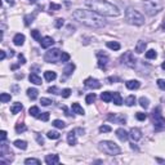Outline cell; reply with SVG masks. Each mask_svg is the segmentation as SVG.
<instances>
[{"label":"cell","instance_id":"1","mask_svg":"<svg viewBox=\"0 0 165 165\" xmlns=\"http://www.w3.org/2000/svg\"><path fill=\"white\" fill-rule=\"evenodd\" d=\"M72 17L76 21L81 22L82 25L92 28H102L106 26V22L103 17L93 10H84V9H76L72 13Z\"/></svg>","mask_w":165,"mask_h":165},{"label":"cell","instance_id":"2","mask_svg":"<svg viewBox=\"0 0 165 165\" xmlns=\"http://www.w3.org/2000/svg\"><path fill=\"white\" fill-rule=\"evenodd\" d=\"M85 5L90 8V10L98 13L101 15H107V17H116L120 14V10L116 5L106 1V0H87Z\"/></svg>","mask_w":165,"mask_h":165},{"label":"cell","instance_id":"3","mask_svg":"<svg viewBox=\"0 0 165 165\" xmlns=\"http://www.w3.org/2000/svg\"><path fill=\"white\" fill-rule=\"evenodd\" d=\"M125 18L129 23L135 26H141L144 23V17L142 13H139L137 9H133V8H128L125 12Z\"/></svg>","mask_w":165,"mask_h":165},{"label":"cell","instance_id":"4","mask_svg":"<svg viewBox=\"0 0 165 165\" xmlns=\"http://www.w3.org/2000/svg\"><path fill=\"white\" fill-rule=\"evenodd\" d=\"M99 150L103 151L106 155H110V156H116L121 152L120 147L112 141H103L99 143Z\"/></svg>","mask_w":165,"mask_h":165},{"label":"cell","instance_id":"5","mask_svg":"<svg viewBox=\"0 0 165 165\" xmlns=\"http://www.w3.org/2000/svg\"><path fill=\"white\" fill-rule=\"evenodd\" d=\"M143 7L146 9L147 14L154 15V14H157L162 9V3L161 0H144Z\"/></svg>","mask_w":165,"mask_h":165},{"label":"cell","instance_id":"6","mask_svg":"<svg viewBox=\"0 0 165 165\" xmlns=\"http://www.w3.org/2000/svg\"><path fill=\"white\" fill-rule=\"evenodd\" d=\"M152 123H154V126L156 130H160V129L165 128V119L162 117L161 108L160 107H156L152 111Z\"/></svg>","mask_w":165,"mask_h":165},{"label":"cell","instance_id":"7","mask_svg":"<svg viewBox=\"0 0 165 165\" xmlns=\"http://www.w3.org/2000/svg\"><path fill=\"white\" fill-rule=\"evenodd\" d=\"M61 54H62V52L59 50V49L54 48V49H50V50L46 52L45 56H44V59H45V62H48V63H56L57 61H59Z\"/></svg>","mask_w":165,"mask_h":165},{"label":"cell","instance_id":"8","mask_svg":"<svg viewBox=\"0 0 165 165\" xmlns=\"http://www.w3.org/2000/svg\"><path fill=\"white\" fill-rule=\"evenodd\" d=\"M120 61H121V63H124L125 66H128V67H130V68H133V67L135 66L137 59H135V57H134V54L131 53V52H125V53L121 56Z\"/></svg>","mask_w":165,"mask_h":165},{"label":"cell","instance_id":"9","mask_svg":"<svg viewBox=\"0 0 165 165\" xmlns=\"http://www.w3.org/2000/svg\"><path fill=\"white\" fill-rule=\"evenodd\" d=\"M84 84H85V87L90 88V89H99V88H101L99 80L94 79V77H88V79H85Z\"/></svg>","mask_w":165,"mask_h":165},{"label":"cell","instance_id":"10","mask_svg":"<svg viewBox=\"0 0 165 165\" xmlns=\"http://www.w3.org/2000/svg\"><path fill=\"white\" fill-rule=\"evenodd\" d=\"M97 58H98V66L105 70L108 63V56L102 53V52H97Z\"/></svg>","mask_w":165,"mask_h":165},{"label":"cell","instance_id":"11","mask_svg":"<svg viewBox=\"0 0 165 165\" xmlns=\"http://www.w3.org/2000/svg\"><path fill=\"white\" fill-rule=\"evenodd\" d=\"M129 137H130L134 142H137V141H139V139L142 138V131L139 130L138 128H131L130 133H129Z\"/></svg>","mask_w":165,"mask_h":165},{"label":"cell","instance_id":"12","mask_svg":"<svg viewBox=\"0 0 165 165\" xmlns=\"http://www.w3.org/2000/svg\"><path fill=\"white\" fill-rule=\"evenodd\" d=\"M53 44H54V40H53V38H50V36H45V38H43L40 41L41 48H44V49L50 48Z\"/></svg>","mask_w":165,"mask_h":165},{"label":"cell","instance_id":"13","mask_svg":"<svg viewBox=\"0 0 165 165\" xmlns=\"http://www.w3.org/2000/svg\"><path fill=\"white\" fill-rule=\"evenodd\" d=\"M45 162L48 165H54V164H58L59 162V156L56 154L53 155H46L45 156Z\"/></svg>","mask_w":165,"mask_h":165},{"label":"cell","instance_id":"14","mask_svg":"<svg viewBox=\"0 0 165 165\" xmlns=\"http://www.w3.org/2000/svg\"><path fill=\"white\" fill-rule=\"evenodd\" d=\"M108 120L115 121L117 124H125V116L124 115H108Z\"/></svg>","mask_w":165,"mask_h":165},{"label":"cell","instance_id":"15","mask_svg":"<svg viewBox=\"0 0 165 165\" xmlns=\"http://www.w3.org/2000/svg\"><path fill=\"white\" fill-rule=\"evenodd\" d=\"M13 43L17 46L23 45V43H25V35L23 34H15V36L13 38Z\"/></svg>","mask_w":165,"mask_h":165},{"label":"cell","instance_id":"16","mask_svg":"<svg viewBox=\"0 0 165 165\" xmlns=\"http://www.w3.org/2000/svg\"><path fill=\"white\" fill-rule=\"evenodd\" d=\"M116 135H117V138L120 139V141H126V139L129 138V134L126 133V130H124L123 128H119L117 130H116Z\"/></svg>","mask_w":165,"mask_h":165},{"label":"cell","instance_id":"17","mask_svg":"<svg viewBox=\"0 0 165 165\" xmlns=\"http://www.w3.org/2000/svg\"><path fill=\"white\" fill-rule=\"evenodd\" d=\"M67 142H68V144H71V146L76 144V131L75 130H71L67 134Z\"/></svg>","mask_w":165,"mask_h":165},{"label":"cell","instance_id":"18","mask_svg":"<svg viewBox=\"0 0 165 165\" xmlns=\"http://www.w3.org/2000/svg\"><path fill=\"white\" fill-rule=\"evenodd\" d=\"M125 85H126V88H128V89L134 90V89H138L141 84H139L138 80H129V81L125 82Z\"/></svg>","mask_w":165,"mask_h":165},{"label":"cell","instance_id":"19","mask_svg":"<svg viewBox=\"0 0 165 165\" xmlns=\"http://www.w3.org/2000/svg\"><path fill=\"white\" fill-rule=\"evenodd\" d=\"M146 46H147L146 41L139 40L138 43H137V45H135V52L137 53H143V52L146 50Z\"/></svg>","mask_w":165,"mask_h":165},{"label":"cell","instance_id":"20","mask_svg":"<svg viewBox=\"0 0 165 165\" xmlns=\"http://www.w3.org/2000/svg\"><path fill=\"white\" fill-rule=\"evenodd\" d=\"M71 108H72V111H74L75 113H77V115H84V113H85L84 108H82L79 103H72Z\"/></svg>","mask_w":165,"mask_h":165},{"label":"cell","instance_id":"21","mask_svg":"<svg viewBox=\"0 0 165 165\" xmlns=\"http://www.w3.org/2000/svg\"><path fill=\"white\" fill-rule=\"evenodd\" d=\"M112 101H113V103H115L116 106L123 105V98H121L120 93H117V92L112 93Z\"/></svg>","mask_w":165,"mask_h":165},{"label":"cell","instance_id":"22","mask_svg":"<svg viewBox=\"0 0 165 165\" xmlns=\"http://www.w3.org/2000/svg\"><path fill=\"white\" fill-rule=\"evenodd\" d=\"M44 77H45L46 81H53V80H56L57 74L54 71H45L44 72Z\"/></svg>","mask_w":165,"mask_h":165},{"label":"cell","instance_id":"23","mask_svg":"<svg viewBox=\"0 0 165 165\" xmlns=\"http://www.w3.org/2000/svg\"><path fill=\"white\" fill-rule=\"evenodd\" d=\"M27 95H28V98H31L32 101L36 99L38 95H39L38 89H35V88H28V89H27Z\"/></svg>","mask_w":165,"mask_h":165},{"label":"cell","instance_id":"24","mask_svg":"<svg viewBox=\"0 0 165 165\" xmlns=\"http://www.w3.org/2000/svg\"><path fill=\"white\" fill-rule=\"evenodd\" d=\"M22 108H23L22 103H19V102H15L14 105H13L12 107H10V112H12V113H14V115H15V113H18L21 110H22Z\"/></svg>","mask_w":165,"mask_h":165},{"label":"cell","instance_id":"25","mask_svg":"<svg viewBox=\"0 0 165 165\" xmlns=\"http://www.w3.org/2000/svg\"><path fill=\"white\" fill-rule=\"evenodd\" d=\"M28 79H30V81L32 82V84L35 85H41V79L36 74H31L30 76H28Z\"/></svg>","mask_w":165,"mask_h":165},{"label":"cell","instance_id":"26","mask_svg":"<svg viewBox=\"0 0 165 165\" xmlns=\"http://www.w3.org/2000/svg\"><path fill=\"white\" fill-rule=\"evenodd\" d=\"M14 144L17 148H21V150H26L27 148V142L26 141H21V139H17V141H14Z\"/></svg>","mask_w":165,"mask_h":165},{"label":"cell","instance_id":"27","mask_svg":"<svg viewBox=\"0 0 165 165\" xmlns=\"http://www.w3.org/2000/svg\"><path fill=\"white\" fill-rule=\"evenodd\" d=\"M101 99L105 101V102H111L112 101V93L111 92H103L101 94Z\"/></svg>","mask_w":165,"mask_h":165},{"label":"cell","instance_id":"28","mask_svg":"<svg viewBox=\"0 0 165 165\" xmlns=\"http://www.w3.org/2000/svg\"><path fill=\"white\" fill-rule=\"evenodd\" d=\"M74 70H75V64L74 63H68L66 67H64L63 72H64V75H66V76H70V75L74 72Z\"/></svg>","mask_w":165,"mask_h":165},{"label":"cell","instance_id":"29","mask_svg":"<svg viewBox=\"0 0 165 165\" xmlns=\"http://www.w3.org/2000/svg\"><path fill=\"white\" fill-rule=\"evenodd\" d=\"M25 25L26 26H30L31 23L34 22V19H35V13H32V14H27V15H25Z\"/></svg>","mask_w":165,"mask_h":165},{"label":"cell","instance_id":"30","mask_svg":"<svg viewBox=\"0 0 165 165\" xmlns=\"http://www.w3.org/2000/svg\"><path fill=\"white\" fill-rule=\"evenodd\" d=\"M28 113H30L31 116H34V117H39V113H40V111H39V107H36V106H32V107H30V110H28Z\"/></svg>","mask_w":165,"mask_h":165},{"label":"cell","instance_id":"31","mask_svg":"<svg viewBox=\"0 0 165 165\" xmlns=\"http://www.w3.org/2000/svg\"><path fill=\"white\" fill-rule=\"evenodd\" d=\"M46 137H48L49 139H58L59 137H61V134H59L58 131H56V130H50V131L46 133Z\"/></svg>","mask_w":165,"mask_h":165},{"label":"cell","instance_id":"32","mask_svg":"<svg viewBox=\"0 0 165 165\" xmlns=\"http://www.w3.org/2000/svg\"><path fill=\"white\" fill-rule=\"evenodd\" d=\"M107 46L112 50H119L120 49V44L117 41H107Z\"/></svg>","mask_w":165,"mask_h":165},{"label":"cell","instance_id":"33","mask_svg":"<svg viewBox=\"0 0 165 165\" xmlns=\"http://www.w3.org/2000/svg\"><path fill=\"white\" fill-rule=\"evenodd\" d=\"M139 105L146 110V108H148V106H150V101L147 99L146 97H141V98H139Z\"/></svg>","mask_w":165,"mask_h":165},{"label":"cell","instance_id":"34","mask_svg":"<svg viewBox=\"0 0 165 165\" xmlns=\"http://www.w3.org/2000/svg\"><path fill=\"white\" fill-rule=\"evenodd\" d=\"M52 124H53V126H56V128H58V129L66 128V123H64V121H62V120H54Z\"/></svg>","mask_w":165,"mask_h":165},{"label":"cell","instance_id":"35","mask_svg":"<svg viewBox=\"0 0 165 165\" xmlns=\"http://www.w3.org/2000/svg\"><path fill=\"white\" fill-rule=\"evenodd\" d=\"M10 99H12V95L8 94V93H1V94H0V101H1L3 103L9 102Z\"/></svg>","mask_w":165,"mask_h":165},{"label":"cell","instance_id":"36","mask_svg":"<svg viewBox=\"0 0 165 165\" xmlns=\"http://www.w3.org/2000/svg\"><path fill=\"white\" fill-rule=\"evenodd\" d=\"M40 160H38V159H34V157H28V159H26L25 160V164H27V165H30V164H35V165H40Z\"/></svg>","mask_w":165,"mask_h":165},{"label":"cell","instance_id":"37","mask_svg":"<svg viewBox=\"0 0 165 165\" xmlns=\"http://www.w3.org/2000/svg\"><path fill=\"white\" fill-rule=\"evenodd\" d=\"M156 52L154 50V49H150V50H147L146 52V58L147 59H154V58H156Z\"/></svg>","mask_w":165,"mask_h":165},{"label":"cell","instance_id":"38","mask_svg":"<svg viewBox=\"0 0 165 165\" xmlns=\"http://www.w3.org/2000/svg\"><path fill=\"white\" fill-rule=\"evenodd\" d=\"M31 36H32L36 41H39V43L41 41V35H40V32H39L38 30H32V31H31Z\"/></svg>","mask_w":165,"mask_h":165},{"label":"cell","instance_id":"39","mask_svg":"<svg viewBox=\"0 0 165 165\" xmlns=\"http://www.w3.org/2000/svg\"><path fill=\"white\" fill-rule=\"evenodd\" d=\"M94 101H95V94H94V93H90V94H88L87 98H85V102H87L88 105H92Z\"/></svg>","mask_w":165,"mask_h":165},{"label":"cell","instance_id":"40","mask_svg":"<svg viewBox=\"0 0 165 165\" xmlns=\"http://www.w3.org/2000/svg\"><path fill=\"white\" fill-rule=\"evenodd\" d=\"M125 105H126V106H133V105H135V97H134V95H129V97L125 99Z\"/></svg>","mask_w":165,"mask_h":165},{"label":"cell","instance_id":"41","mask_svg":"<svg viewBox=\"0 0 165 165\" xmlns=\"http://www.w3.org/2000/svg\"><path fill=\"white\" fill-rule=\"evenodd\" d=\"M26 125L25 124H22V123H19V124H17V125H15V131H17V133H23V131H26Z\"/></svg>","mask_w":165,"mask_h":165},{"label":"cell","instance_id":"42","mask_svg":"<svg viewBox=\"0 0 165 165\" xmlns=\"http://www.w3.org/2000/svg\"><path fill=\"white\" fill-rule=\"evenodd\" d=\"M63 25H64V19H63V18H57L56 22H54V26H56L57 28H61Z\"/></svg>","mask_w":165,"mask_h":165},{"label":"cell","instance_id":"43","mask_svg":"<svg viewBox=\"0 0 165 165\" xmlns=\"http://www.w3.org/2000/svg\"><path fill=\"white\" fill-rule=\"evenodd\" d=\"M48 92H49V93H53V94H61V93H62L57 87H50V88H48Z\"/></svg>","mask_w":165,"mask_h":165},{"label":"cell","instance_id":"44","mask_svg":"<svg viewBox=\"0 0 165 165\" xmlns=\"http://www.w3.org/2000/svg\"><path fill=\"white\" fill-rule=\"evenodd\" d=\"M68 59H70V54H68V53H64V52H62L59 61H61V62H67Z\"/></svg>","mask_w":165,"mask_h":165},{"label":"cell","instance_id":"45","mask_svg":"<svg viewBox=\"0 0 165 165\" xmlns=\"http://www.w3.org/2000/svg\"><path fill=\"white\" fill-rule=\"evenodd\" d=\"M99 131H101V133H108V131H111V126H108V125H101L99 126Z\"/></svg>","mask_w":165,"mask_h":165},{"label":"cell","instance_id":"46","mask_svg":"<svg viewBox=\"0 0 165 165\" xmlns=\"http://www.w3.org/2000/svg\"><path fill=\"white\" fill-rule=\"evenodd\" d=\"M61 94H62V97H63V98H68L70 95H71V89H68V88H66V89H63V90H62V93H61Z\"/></svg>","mask_w":165,"mask_h":165},{"label":"cell","instance_id":"47","mask_svg":"<svg viewBox=\"0 0 165 165\" xmlns=\"http://www.w3.org/2000/svg\"><path fill=\"white\" fill-rule=\"evenodd\" d=\"M39 119L43 121H48L49 120V112H43L41 115H39Z\"/></svg>","mask_w":165,"mask_h":165},{"label":"cell","instance_id":"48","mask_svg":"<svg viewBox=\"0 0 165 165\" xmlns=\"http://www.w3.org/2000/svg\"><path fill=\"white\" fill-rule=\"evenodd\" d=\"M135 117L138 119L139 121H143V120H146V113H143V112H137V115H135Z\"/></svg>","mask_w":165,"mask_h":165},{"label":"cell","instance_id":"49","mask_svg":"<svg viewBox=\"0 0 165 165\" xmlns=\"http://www.w3.org/2000/svg\"><path fill=\"white\" fill-rule=\"evenodd\" d=\"M40 103H41L43 106H49L50 103H53V102H52L50 99H48V98H41V99H40Z\"/></svg>","mask_w":165,"mask_h":165},{"label":"cell","instance_id":"50","mask_svg":"<svg viewBox=\"0 0 165 165\" xmlns=\"http://www.w3.org/2000/svg\"><path fill=\"white\" fill-rule=\"evenodd\" d=\"M157 85H159L160 89L165 90V80L164 79H159V80H157Z\"/></svg>","mask_w":165,"mask_h":165},{"label":"cell","instance_id":"51","mask_svg":"<svg viewBox=\"0 0 165 165\" xmlns=\"http://www.w3.org/2000/svg\"><path fill=\"white\" fill-rule=\"evenodd\" d=\"M49 8H50V10H59V9H61V5H59V4H54V3H50Z\"/></svg>","mask_w":165,"mask_h":165},{"label":"cell","instance_id":"52","mask_svg":"<svg viewBox=\"0 0 165 165\" xmlns=\"http://www.w3.org/2000/svg\"><path fill=\"white\" fill-rule=\"evenodd\" d=\"M35 137H36V141H38L39 144H44V138L40 135V134H35Z\"/></svg>","mask_w":165,"mask_h":165},{"label":"cell","instance_id":"53","mask_svg":"<svg viewBox=\"0 0 165 165\" xmlns=\"http://www.w3.org/2000/svg\"><path fill=\"white\" fill-rule=\"evenodd\" d=\"M18 59H19V63H25L26 62V59H25V57H23V54H18Z\"/></svg>","mask_w":165,"mask_h":165},{"label":"cell","instance_id":"54","mask_svg":"<svg viewBox=\"0 0 165 165\" xmlns=\"http://www.w3.org/2000/svg\"><path fill=\"white\" fill-rule=\"evenodd\" d=\"M75 131L79 133V135H82V134L85 133V130H84V129H81V128H76V129H75Z\"/></svg>","mask_w":165,"mask_h":165},{"label":"cell","instance_id":"55","mask_svg":"<svg viewBox=\"0 0 165 165\" xmlns=\"http://www.w3.org/2000/svg\"><path fill=\"white\" fill-rule=\"evenodd\" d=\"M1 141H5V139H7V131L5 130H1Z\"/></svg>","mask_w":165,"mask_h":165},{"label":"cell","instance_id":"56","mask_svg":"<svg viewBox=\"0 0 165 165\" xmlns=\"http://www.w3.org/2000/svg\"><path fill=\"white\" fill-rule=\"evenodd\" d=\"M116 77H107V80H106V81L108 82V84H112V81H116Z\"/></svg>","mask_w":165,"mask_h":165},{"label":"cell","instance_id":"57","mask_svg":"<svg viewBox=\"0 0 165 165\" xmlns=\"http://www.w3.org/2000/svg\"><path fill=\"white\" fill-rule=\"evenodd\" d=\"M62 108H63V111H64V115H66V116H70V115H71V113L68 112V108H67L66 106H63V107H62Z\"/></svg>","mask_w":165,"mask_h":165},{"label":"cell","instance_id":"58","mask_svg":"<svg viewBox=\"0 0 165 165\" xmlns=\"http://www.w3.org/2000/svg\"><path fill=\"white\" fill-rule=\"evenodd\" d=\"M4 58H5V52L4 50H0V59L3 61Z\"/></svg>","mask_w":165,"mask_h":165},{"label":"cell","instance_id":"59","mask_svg":"<svg viewBox=\"0 0 165 165\" xmlns=\"http://www.w3.org/2000/svg\"><path fill=\"white\" fill-rule=\"evenodd\" d=\"M5 1H8L10 5H13V4H14V1H13V0H5Z\"/></svg>","mask_w":165,"mask_h":165},{"label":"cell","instance_id":"60","mask_svg":"<svg viewBox=\"0 0 165 165\" xmlns=\"http://www.w3.org/2000/svg\"><path fill=\"white\" fill-rule=\"evenodd\" d=\"M161 68H162V70H165V62H162V64H161Z\"/></svg>","mask_w":165,"mask_h":165},{"label":"cell","instance_id":"61","mask_svg":"<svg viewBox=\"0 0 165 165\" xmlns=\"http://www.w3.org/2000/svg\"><path fill=\"white\" fill-rule=\"evenodd\" d=\"M162 30L165 31V21H164V23H162Z\"/></svg>","mask_w":165,"mask_h":165},{"label":"cell","instance_id":"62","mask_svg":"<svg viewBox=\"0 0 165 165\" xmlns=\"http://www.w3.org/2000/svg\"><path fill=\"white\" fill-rule=\"evenodd\" d=\"M30 1H31V3H35V0H30Z\"/></svg>","mask_w":165,"mask_h":165}]
</instances>
